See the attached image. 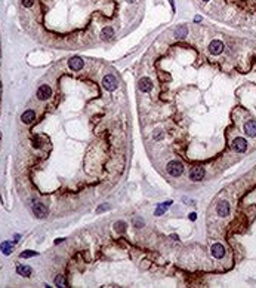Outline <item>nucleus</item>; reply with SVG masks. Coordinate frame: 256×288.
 Segmentation results:
<instances>
[{"instance_id": "obj_31", "label": "nucleus", "mask_w": 256, "mask_h": 288, "mask_svg": "<svg viewBox=\"0 0 256 288\" xmlns=\"http://www.w3.org/2000/svg\"><path fill=\"white\" fill-rule=\"evenodd\" d=\"M203 2H209V0H203Z\"/></svg>"}, {"instance_id": "obj_10", "label": "nucleus", "mask_w": 256, "mask_h": 288, "mask_svg": "<svg viewBox=\"0 0 256 288\" xmlns=\"http://www.w3.org/2000/svg\"><path fill=\"white\" fill-rule=\"evenodd\" d=\"M209 51H210V54H213V55H219L223 51V43L221 40H212L210 45H209Z\"/></svg>"}, {"instance_id": "obj_25", "label": "nucleus", "mask_w": 256, "mask_h": 288, "mask_svg": "<svg viewBox=\"0 0 256 288\" xmlns=\"http://www.w3.org/2000/svg\"><path fill=\"white\" fill-rule=\"evenodd\" d=\"M195 219H197V215H195V212H191V214H189V220H192V221H194V220H195Z\"/></svg>"}, {"instance_id": "obj_3", "label": "nucleus", "mask_w": 256, "mask_h": 288, "mask_svg": "<svg viewBox=\"0 0 256 288\" xmlns=\"http://www.w3.org/2000/svg\"><path fill=\"white\" fill-rule=\"evenodd\" d=\"M102 86H104L107 91H114V89H117V79H116L112 74H107V76L102 79Z\"/></svg>"}, {"instance_id": "obj_7", "label": "nucleus", "mask_w": 256, "mask_h": 288, "mask_svg": "<svg viewBox=\"0 0 256 288\" xmlns=\"http://www.w3.org/2000/svg\"><path fill=\"white\" fill-rule=\"evenodd\" d=\"M233 149L235 150V151H238V153H243V151H246V149H247V141H246L244 138H241V137L235 138L233 141Z\"/></svg>"}, {"instance_id": "obj_21", "label": "nucleus", "mask_w": 256, "mask_h": 288, "mask_svg": "<svg viewBox=\"0 0 256 288\" xmlns=\"http://www.w3.org/2000/svg\"><path fill=\"white\" fill-rule=\"evenodd\" d=\"M37 254H39L37 251H30V250H28V251H24V253H21V255H19V257H21V258H30V257H36Z\"/></svg>"}, {"instance_id": "obj_22", "label": "nucleus", "mask_w": 256, "mask_h": 288, "mask_svg": "<svg viewBox=\"0 0 256 288\" xmlns=\"http://www.w3.org/2000/svg\"><path fill=\"white\" fill-rule=\"evenodd\" d=\"M144 224H145L144 219H139V217L133 219V226L135 227H144Z\"/></svg>"}, {"instance_id": "obj_2", "label": "nucleus", "mask_w": 256, "mask_h": 288, "mask_svg": "<svg viewBox=\"0 0 256 288\" xmlns=\"http://www.w3.org/2000/svg\"><path fill=\"white\" fill-rule=\"evenodd\" d=\"M31 208H33V214L37 219H45L46 215H47V208L42 202H39V201H33Z\"/></svg>"}, {"instance_id": "obj_23", "label": "nucleus", "mask_w": 256, "mask_h": 288, "mask_svg": "<svg viewBox=\"0 0 256 288\" xmlns=\"http://www.w3.org/2000/svg\"><path fill=\"white\" fill-rule=\"evenodd\" d=\"M21 3H22L24 8H31L34 5V0H21Z\"/></svg>"}, {"instance_id": "obj_4", "label": "nucleus", "mask_w": 256, "mask_h": 288, "mask_svg": "<svg viewBox=\"0 0 256 288\" xmlns=\"http://www.w3.org/2000/svg\"><path fill=\"white\" fill-rule=\"evenodd\" d=\"M50 95H52V88H50L49 85H42V86L37 89V98H39L40 101H45L47 98H50Z\"/></svg>"}, {"instance_id": "obj_1", "label": "nucleus", "mask_w": 256, "mask_h": 288, "mask_svg": "<svg viewBox=\"0 0 256 288\" xmlns=\"http://www.w3.org/2000/svg\"><path fill=\"white\" fill-rule=\"evenodd\" d=\"M166 171L170 174L172 177H179V175H182V172H184V165L178 161H170L167 163Z\"/></svg>"}, {"instance_id": "obj_19", "label": "nucleus", "mask_w": 256, "mask_h": 288, "mask_svg": "<svg viewBox=\"0 0 256 288\" xmlns=\"http://www.w3.org/2000/svg\"><path fill=\"white\" fill-rule=\"evenodd\" d=\"M55 285L56 287H67V281H65V278L62 276V275H58V276L55 278Z\"/></svg>"}, {"instance_id": "obj_20", "label": "nucleus", "mask_w": 256, "mask_h": 288, "mask_svg": "<svg viewBox=\"0 0 256 288\" xmlns=\"http://www.w3.org/2000/svg\"><path fill=\"white\" fill-rule=\"evenodd\" d=\"M114 229L119 232V233H123V232L126 230V223H124V221H116V223H114Z\"/></svg>"}, {"instance_id": "obj_24", "label": "nucleus", "mask_w": 256, "mask_h": 288, "mask_svg": "<svg viewBox=\"0 0 256 288\" xmlns=\"http://www.w3.org/2000/svg\"><path fill=\"white\" fill-rule=\"evenodd\" d=\"M104 209H110V205H108V204H105V205H101V207L98 208V212L104 211Z\"/></svg>"}, {"instance_id": "obj_16", "label": "nucleus", "mask_w": 256, "mask_h": 288, "mask_svg": "<svg viewBox=\"0 0 256 288\" xmlns=\"http://www.w3.org/2000/svg\"><path fill=\"white\" fill-rule=\"evenodd\" d=\"M31 272H33V270H31L30 266H21L19 265L18 267H16V273L21 275V276H24V278H28L30 275H31Z\"/></svg>"}, {"instance_id": "obj_26", "label": "nucleus", "mask_w": 256, "mask_h": 288, "mask_svg": "<svg viewBox=\"0 0 256 288\" xmlns=\"http://www.w3.org/2000/svg\"><path fill=\"white\" fill-rule=\"evenodd\" d=\"M194 21H195V23H200V21H201V16L195 15V16H194Z\"/></svg>"}, {"instance_id": "obj_11", "label": "nucleus", "mask_w": 256, "mask_h": 288, "mask_svg": "<svg viewBox=\"0 0 256 288\" xmlns=\"http://www.w3.org/2000/svg\"><path fill=\"white\" fill-rule=\"evenodd\" d=\"M139 89L142 92H150L153 89V83H151V79L150 77H141L139 80Z\"/></svg>"}, {"instance_id": "obj_17", "label": "nucleus", "mask_w": 256, "mask_h": 288, "mask_svg": "<svg viewBox=\"0 0 256 288\" xmlns=\"http://www.w3.org/2000/svg\"><path fill=\"white\" fill-rule=\"evenodd\" d=\"M170 205H172V201H166V202H163V204H160V205L157 207V209H156V212H154V214H156L157 217H160V215H163V214L166 212V209H167V208H169V207H170Z\"/></svg>"}, {"instance_id": "obj_12", "label": "nucleus", "mask_w": 256, "mask_h": 288, "mask_svg": "<svg viewBox=\"0 0 256 288\" xmlns=\"http://www.w3.org/2000/svg\"><path fill=\"white\" fill-rule=\"evenodd\" d=\"M244 132L249 137H256V120H249V122H246Z\"/></svg>"}, {"instance_id": "obj_13", "label": "nucleus", "mask_w": 256, "mask_h": 288, "mask_svg": "<svg viewBox=\"0 0 256 288\" xmlns=\"http://www.w3.org/2000/svg\"><path fill=\"white\" fill-rule=\"evenodd\" d=\"M185 36H188V27H187L185 24H181V25H178V27L175 28V37L184 39Z\"/></svg>"}, {"instance_id": "obj_5", "label": "nucleus", "mask_w": 256, "mask_h": 288, "mask_svg": "<svg viewBox=\"0 0 256 288\" xmlns=\"http://www.w3.org/2000/svg\"><path fill=\"white\" fill-rule=\"evenodd\" d=\"M204 168L203 166H194L191 171H189V178L192 181H200L204 178Z\"/></svg>"}, {"instance_id": "obj_6", "label": "nucleus", "mask_w": 256, "mask_h": 288, "mask_svg": "<svg viewBox=\"0 0 256 288\" xmlns=\"http://www.w3.org/2000/svg\"><path fill=\"white\" fill-rule=\"evenodd\" d=\"M83 66H85V62H83V59L80 57H73L68 59V67L71 70H74V71H78V70L83 69Z\"/></svg>"}, {"instance_id": "obj_18", "label": "nucleus", "mask_w": 256, "mask_h": 288, "mask_svg": "<svg viewBox=\"0 0 256 288\" xmlns=\"http://www.w3.org/2000/svg\"><path fill=\"white\" fill-rule=\"evenodd\" d=\"M112 36H114V30L111 27H105L102 31H101V39L102 40H111Z\"/></svg>"}, {"instance_id": "obj_8", "label": "nucleus", "mask_w": 256, "mask_h": 288, "mask_svg": "<svg viewBox=\"0 0 256 288\" xmlns=\"http://www.w3.org/2000/svg\"><path fill=\"white\" fill-rule=\"evenodd\" d=\"M216 212H218V215H221V217H227V215L230 214V204H228L227 201H221V202L216 205Z\"/></svg>"}, {"instance_id": "obj_27", "label": "nucleus", "mask_w": 256, "mask_h": 288, "mask_svg": "<svg viewBox=\"0 0 256 288\" xmlns=\"http://www.w3.org/2000/svg\"><path fill=\"white\" fill-rule=\"evenodd\" d=\"M170 238H172L173 241H179V236H178V235H170Z\"/></svg>"}, {"instance_id": "obj_29", "label": "nucleus", "mask_w": 256, "mask_h": 288, "mask_svg": "<svg viewBox=\"0 0 256 288\" xmlns=\"http://www.w3.org/2000/svg\"><path fill=\"white\" fill-rule=\"evenodd\" d=\"M170 2V5H172V9H175V5H173V0H169Z\"/></svg>"}, {"instance_id": "obj_28", "label": "nucleus", "mask_w": 256, "mask_h": 288, "mask_svg": "<svg viewBox=\"0 0 256 288\" xmlns=\"http://www.w3.org/2000/svg\"><path fill=\"white\" fill-rule=\"evenodd\" d=\"M19 238H21L19 235H15V242H18V241H19Z\"/></svg>"}, {"instance_id": "obj_30", "label": "nucleus", "mask_w": 256, "mask_h": 288, "mask_svg": "<svg viewBox=\"0 0 256 288\" xmlns=\"http://www.w3.org/2000/svg\"><path fill=\"white\" fill-rule=\"evenodd\" d=\"M126 2H129V3H133L135 0H126Z\"/></svg>"}, {"instance_id": "obj_9", "label": "nucleus", "mask_w": 256, "mask_h": 288, "mask_svg": "<svg viewBox=\"0 0 256 288\" xmlns=\"http://www.w3.org/2000/svg\"><path fill=\"white\" fill-rule=\"evenodd\" d=\"M210 253L215 258H223V255H225V247H223L222 244H215V245H212Z\"/></svg>"}, {"instance_id": "obj_14", "label": "nucleus", "mask_w": 256, "mask_h": 288, "mask_svg": "<svg viewBox=\"0 0 256 288\" xmlns=\"http://www.w3.org/2000/svg\"><path fill=\"white\" fill-rule=\"evenodd\" d=\"M21 119H22L24 123L30 125L31 122H34V119H36V113H34L33 110H27V112H24V113H22Z\"/></svg>"}, {"instance_id": "obj_15", "label": "nucleus", "mask_w": 256, "mask_h": 288, "mask_svg": "<svg viewBox=\"0 0 256 288\" xmlns=\"http://www.w3.org/2000/svg\"><path fill=\"white\" fill-rule=\"evenodd\" d=\"M0 250H2V253L5 254V255H9V254H12V251H13V244H11L9 241H5L0 244Z\"/></svg>"}]
</instances>
